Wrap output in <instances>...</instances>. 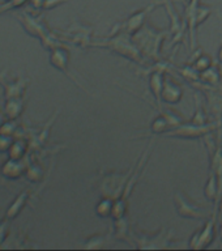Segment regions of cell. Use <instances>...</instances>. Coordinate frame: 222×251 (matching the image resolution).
I'll use <instances>...</instances> for the list:
<instances>
[{
  "label": "cell",
  "instance_id": "1",
  "mask_svg": "<svg viewBox=\"0 0 222 251\" xmlns=\"http://www.w3.org/2000/svg\"><path fill=\"white\" fill-rule=\"evenodd\" d=\"M90 46L106 49V50L111 51L114 54L121 55L123 58L128 59L131 62L140 63V64L145 63L144 55L141 54V51L139 50V47L133 41L132 35L123 33V31L110 35L109 38L102 39L99 42L92 43Z\"/></svg>",
  "mask_w": 222,
  "mask_h": 251
},
{
  "label": "cell",
  "instance_id": "2",
  "mask_svg": "<svg viewBox=\"0 0 222 251\" xmlns=\"http://www.w3.org/2000/svg\"><path fill=\"white\" fill-rule=\"evenodd\" d=\"M168 35H170V30H157L154 27L144 25V27L136 34L132 35L133 41L144 55V58L150 60L160 59V46Z\"/></svg>",
  "mask_w": 222,
  "mask_h": 251
},
{
  "label": "cell",
  "instance_id": "3",
  "mask_svg": "<svg viewBox=\"0 0 222 251\" xmlns=\"http://www.w3.org/2000/svg\"><path fill=\"white\" fill-rule=\"evenodd\" d=\"M156 3L149 4L148 7L143 8V9H139V11L133 12L132 15H129L124 21H122L121 24H117L114 25V27L110 30V35L115 34V33H127L129 35H135L137 31H140L145 25V20L149 16V13L157 7Z\"/></svg>",
  "mask_w": 222,
  "mask_h": 251
},
{
  "label": "cell",
  "instance_id": "4",
  "mask_svg": "<svg viewBox=\"0 0 222 251\" xmlns=\"http://www.w3.org/2000/svg\"><path fill=\"white\" fill-rule=\"evenodd\" d=\"M174 204L178 216L183 219L191 220H207L209 219L215 211H211L208 208H204L201 205L192 203L191 200H188L187 196H184L182 192H175L174 195Z\"/></svg>",
  "mask_w": 222,
  "mask_h": 251
},
{
  "label": "cell",
  "instance_id": "5",
  "mask_svg": "<svg viewBox=\"0 0 222 251\" xmlns=\"http://www.w3.org/2000/svg\"><path fill=\"white\" fill-rule=\"evenodd\" d=\"M217 128V126L215 123H207V125H194L191 122L188 123H182L175 128L170 129L166 133H164L165 136L168 137H178V139H197V137L209 136L215 129Z\"/></svg>",
  "mask_w": 222,
  "mask_h": 251
},
{
  "label": "cell",
  "instance_id": "6",
  "mask_svg": "<svg viewBox=\"0 0 222 251\" xmlns=\"http://www.w3.org/2000/svg\"><path fill=\"white\" fill-rule=\"evenodd\" d=\"M216 217H217V213L215 211V213L209 219H207V223L204 224V226L194 233L188 245L190 249H194V250L207 249L213 242L216 235Z\"/></svg>",
  "mask_w": 222,
  "mask_h": 251
},
{
  "label": "cell",
  "instance_id": "7",
  "mask_svg": "<svg viewBox=\"0 0 222 251\" xmlns=\"http://www.w3.org/2000/svg\"><path fill=\"white\" fill-rule=\"evenodd\" d=\"M133 241H136V246L139 249H165L169 247V243L173 238V231L166 233L165 229L160 231V234L154 235H145L140 234L137 235L132 233Z\"/></svg>",
  "mask_w": 222,
  "mask_h": 251
},
{
  "label": "cell",
  "instance_id": "8",
  "mask_svg": "<svg viewBox=\"0 0 222 251\" xmlns=\"http://www.w3.org/2000/svg\"><path fill=\"white\" fill-rule=\"evenodd\" d=\"M165 68H158V66L153 67L152 70L149 71V90L152 94L156 103L158 105V110H162V100H161V94H162V89H164L165 84Z\"/></svg>",
  "mask_w": 222,
  "mask_h": 251
},
{
  "label": "cell",
  "instance_id": "9",
  "mask_svg": "<svg viewBox=\"0 0 222 251\" xmlns=\"http://www.w3.org/2000/svg\"><path fill=\"white\" fill-rule=\"evenodd\" d=\"M182 97H183V90L179 86V84L173 81L172 78H165L164 89H162V94H161L162 102L169 103V105H175V103L180 102Z\"/></svg>",
  "mask_w": 222,
  "mask_h": 251
},
{
  "label": "cell",
  "instance_id": "10",
  "mask_svg": "<svg viewBox=\"0 0 222 251\" xmlns=\"http://www.w3.org/2000/svg\"><path fill=\"white\" fill-rule=\"evenodd\" d=\"M204 196L207 198L208 200H211L213 203H219L222 198V192L220 190V183L219 179H217V176H216L215 172H209V176H208V180L205 186H204Z\"/></svg>",
  "mask_w": 222,
  "mask_h": 251
},
{
  "label": "cell",
  "instance_id": "11",
  "mask_svg": "<svg viewBox=\"0 0 222 251\" xmlns=\"http://www.w3.org/2000/svg\"><path fill=\"white\" fill-rule=\"evenodd\" d=\"M68 60H70V54H68V51L64 50V49H56V50L52 51L51 63H52L56 68L62 70L63 72H66V75H68L71 77V75L68 74Z\"/></svg>",
  "mask_w": 222,
  "mask_h": 251
},
{
  "label": "cell",
  "instance_id": "12",
  "mask_svg": "<svg viewBox=\"0 0 222 251\" xmlns=\"http://www.w3.org/2000/svg\"><path fill=\"white\" fill-rule=\"evenodd\" d=\"M200 81L204 84H209V85H217L221 81V71L220 67L216 64H212L208 70L200 72Z\"/></svg>",
  "mask_w": 222,
  "mask_h": 251
},
{
  "label": "cell",
  "instance_id": "13",
  "mask_svg": "<svg viewBox=\"0 0 222 251\" xmlns=\"http://www.w3.org/2000/svg\"><path fill=\"white\" fill-rule=\"evenodd\" d=\"M114 211V199L109 196H102L101 200L96 205V213L101 219H107L113 216Z\"/></svg>",
  "mask_w": 222,
  "mask_h": 251
},
{
  "label": "cell",
  "instance_id": "14",
  "mask_svg": "<svg viewBox=\"0 0 222 251\" xmlns=\"http://www.w3.org/2000/svg\"><path fill=\"white\" fill-rule=\"evenodd\" d=\"M212 15V7L208 4H203L200 1L197 4L195 11V25L196 27L200 26L201 24H204L208 20V17Z\"/></svg>",
  "mask_w": 222,
  "mask_h": 251
},
{
  "label": "cell",
  "instance_id": "15",
  "mask_svg": "<svg viewBox=\"0 0 222 251\" xmlns=\"http://www.w3.org/2000/svg\"><path fill=\"white\" fill-rule=\"evenodd\" d=\"M110 239V234H96L86 239L84 247L86 249H103L107 246V241Z\"/></svg>",
  "mask_w": 222,
  "mask_h": 251
},
{
  "label": "cell",
  "instance_id": "16",
  "mask_svg": "<svg viewBox=\"0 0 222 251\" xmlns=\"http://www.w3.org/2000/svg\"><path fill=\"white\" fill-rule=\"evenodd\" d=\"M213 64V62H212V58L209 56V55L207 54H200L197 55V58L194 60V63H192V67L195 68L197 72H203V71L208 70L209 67Z\"/></svg>",
  "mask_w": 222,
  "mask_h": 251
},
{
  "label": "cell",
  "instance_id": "17",
  "mask_svg": "<svg viewBox=\"0 0 222 251\" xmlns=\"http://www.w3.org/2000/svg\"><path fill=\"white\" fill-rule=\"evenodd\" d=\"M195 100H196V110H195V114H194V117L190 119V122L194 123V125H207L208 123L207 115H205V113L203 111V107L200 106L197 96L195 97Z\"/></svg>",
  "mask_w": 222,
  "mask_h": 251
},
{
  "label": "cell",
  "instance_id": "18",
  "mask_svg": "<svg viewBox=\"0 0 222 251\" xmlns=\"http://www.w3.org/2000/svg\"><path fill=\"white\" fill-rule=\"evenodd\" d=\"M67 1V0H46L45 1V8H52V7H56L58 4H62Z\"/></svg>",
  "mask_w": 222,
  "mask_h": 251
},
{
  "label": "cell",
  "instance_id": "19",
  "mask_svg": "<svg viewBox=\"0 0 222 251\" xmlns=\"http://www.w3.org/2000/svg\"><path fill=\"white\" fill-rule=\"evenodd\" d=\"M217 56H219V62L221 63V64H222V46L220 47V50H219V55H217Z\"/></svg>",
  "mask_w": 222,
  "mask_h": 251
},
{
  "label": "cell",
  "instance_id": "20",
  "mask_svg": "<svg viewBox=\"0 0 222 251\" xmlns=\"http://www.w3.org/2000/svg\"><path fill=\"white\" fill-rule=\"evenodd\" d=\"M219 235H220V239L222 241V223L220 224V227H219Z\"/></svg>",
  "mask_w": 222,
  "mask_h": 251
},
{
  "label": "cell",
  "instance_id": "21",
  "mask_svg": "<svg viewBox=\"0 0 222 251\" xmlns=\"http://www.w3.org/2000/svg\"><path fill=\"white\" fill-rule=\"evenodd\" d=\"M220 201H221V205H220V211H221V215H222V198H221V200H220Z\"/></svg>",
  "mask_w": 222,
  "mask_h": 251
}]
</instances>
